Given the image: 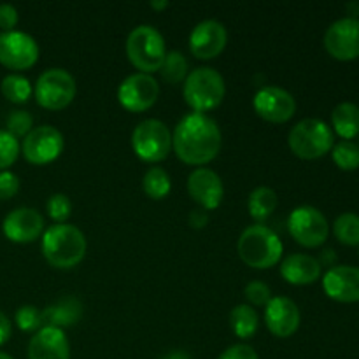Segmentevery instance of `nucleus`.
I'll list each match as a JSON object with an SVG mask.
<instances>
[{
    "label": "nucleus",
    "instance_id": "1",
    "mask_svg": "<svg viewBox=\"0 0 359 359\" xmlns=\"http://www.w3.org/2000/svg\"><path fill=\"white\" fill-rule=\"evenodd\" d=\"M172 147L181 161L188 165H205L221 149L219 126L209 116L191 112L177 123L172 135Z\"/></svg>",
    "mask_w": 359,
    "mask_h": 359
},
{
    "label": "nucleus",
    "instance_id": "2",
    "mask_svg": "<svg viewBox=\"0 0 359 359\" xmlns=\"http://www.w3.org/2000/svg\"><path fill=\"white\" fill-rule=\"evenodd\" d=\"M42 252L55 269H74L86 255V238L83 231L72 224H53L44 231Z\"/></svg>",
    "mask_w": 359,
    "mask_h": 359
},
{
    "label": "nucleus",
    "instance_id": "3",
    "mask_svg": "<svg viewBox=\"0 0 359 359\" xmlns=\"http://www.w3.org/2000/svg\"><path fill=\"white\" fill-rule=\"evenodd\" d=\"M237 251L248 266L266 270L279 263L284 248L276 231H272L265 224H252L242 231Z\"/></svg>",
    "mask_w": 359,
    "mask_h": 359
},
{
    "label": "nucleus",
    "instance_id": "4",
    "mask_svg": "<svg viewBox=\"0 0 359 359\" xmlns=\"http://www.w3.org/2000/svg\"><path fill=\"white\" fill-rule=\"evenodd\" d=\"M126 55L133 67L142 70V74L158 72L163 63L167 49L160 32L149 25H140L130 32L126 39Z\"/></svg>",
    "mask_w": 359,
    "mask_h": 359
},
{
    "label": "nucleus",
    "instance_id": "5",
    "mask_svg": "<svg viewBox=\"0 0 359 359\" xmlns=\"http://www.w3.org/2000/svg\"><path fill=\"white\" fill-rule=\"evenodd\" d=\"M184 100L198 114L212 111L224 98V79L217 70L200 67L188 74L184 81Z\"/></svg>",
    "mask_w": 359,
    "mask_h": 359
},
{
    "label": "nucleus",
    "instance_id": "6",
    "mask_svg": "<svg viewBox=\"0 0 359 359\" xmlns=\"http://www.w3.org/2000/svg\"><path fill=\"white\" fill-rule=\"evenodd\" d=\"M291 151L302 160H316L333 147V132L321 119H304L290 132Z\"/></svg>",
    "mask_w": 359,
    "mask_h": 359
},
{
    "label": "nucleus",
    "instance_id": "7",
    "mask_svg": "<svg viewBox=\"0 0 359 359\" xmlns=\"http://www.w3.org/2000/svg\"><path fill=\"white\" fill-rule=\"evenodd\" d=\"M132 147L142 161L147 163L163 161L172 149L170 130L160 119H146L133 130Z\"/></svg>",
    "mask_w": 359,
    "mask_h": 359
},
{
    "label": "nucleus",
    "instance_id": "8",
    "mask_svg": "<svg viewBox=\"0 0 359 359\" xmlns=\"http://www.w3.org/2000/svg\"><path fill=\"white\" fill-rule=\"evenodd\" d=\"M76 91V81L67 70L49 69L35 83V100L49 111H62L72 104Z\"/></svg>",
    "mask_w": 359,
    "mask_h": 359
},
{
    "label": "nucleus",
    "instance_id": "9",
    "mask_svg": "<svg viewBox=\"0 0 359 359\" xmlns=\"http://www.w3.org/2000/svg\"><path fill=\"white\" fill-rule=\"evenodd\" d=\"M287 228L291 237L304 248H319L330 233L325 214L311 205L297 207L287 219Z\"/></svg>",
    "mask_w": 359,
    "mask_h": 359
},
{
    "label": "nucleus",
    "instance_id": "10",
    "mask_svg": "<svg viewBox=\"0 0 359 359\" xmlns=\"http://www.w3.org/2000/svg\"><path fill=\"white\" fill-rule=\"evenodd\" d=\"M65 140L63 135L53 126L44 125L32 128L21 144V153L25 160L34 165H46L55 161L62 154Z\"/></svg>",
    "mask_w": 359,
    "mask_h": 359
},
{
    "label": "nucleus",
    "instance_id": "11",
    "mask_svg": "<svg viewBox=\"0 0 359 359\" xmlns=\"http://www.w3.org/2000/svg\"><path fill=\"white\" fill-rule=\"evenodd\" d=\"M160 95L158 81L149 74H132L126 77L118 90V100L126 111L144 112L153 107Z\"/></svg>",
    "mask_w": 359,
    "mask_h": 359
},
{
    "label": "nucleus",
    "instance_id": "12",
    "mask_svg": "<svg viewBox=\"0 0 359 359\" xmlns=\"http://www.w3.org/2000/svg\"><path fill=\"white\" fill-rule=\"evenodd\" d=\"M39 60V46L23 32L0 34V63L11 70H27Z\"/></svg>",
    "mask_w": 359,
    "mask_h": 359
},
{
    "label": "nucleus",
    "instance_id": "13",
    "mask_svg": "<svg viewBox=\"0 0 359 359\" xmlns=\"http://www.w3.org/2000/svg\"><path fill=\"white\" fill-rule=\"evenodd\" d=\"M255 111L269 123H286L297 112V102L290 91L279 86H265L256 93Z\"/></svg>",
    "mask_w": 359,
    "mask_h": 359
},
{
    "label": "nucleus",
    "instance_id": "14",
    "mask_svg": "<svg viewBox=\"0 0 359 359\" xmlns=\"http://www.w3.org/2000/svg\"><path fill=\"white\" fill-rule=\"evenodd\" d=\"M325 48L333 58L354 60L359 56V20L342 18L326 30Z\"/></svg>",
    "mask_w": 359,
    "mask_h": 359
},
{
    "label": "nucleus",
    "instance_id": "15",
    "mask_svg": "<svg viewBox=\"0 0 359 359\" xmlns=\"http://www.w3.org/2000/svg\"><path fill=\"white\" fill-rule=\"evenodd\" d=\"M226 42V28L216 20L202 21L189 35V49L198 60H212L219 56Z\"/></svg>",
    "mask_w": 359,
    "mask_h": 359
},
{
    "label": "nucleus",
    "instance_id": "16",
    "mask_svg": "<svg viewBox=\"0 0 359 359\" xmlns=\"http://www.w3.org/2000/svg\"><path fill=\"white\" fill-rule=\"evenodd\" d=\"M4 235L18 244H28L41 237L44 230V217L30 207H20L9 212L2 224Z\"/></svg>",
    "mask_w": 359,
    "mask_h": 359
},
{
    "label": "nucleus",
    "instance_id": "17",
    "mask_svg": "<svg viewBox=\"0 0 359 359\" xmlns=\"http://www.w3.org/2000/svg\"><path fill=\"white\" fill-rule=\"evenodd\" d=\"M188 193L202 209L214 210L223 200V182L210 168H196L188 177Z\"/></svg>",
    "mask_w": 359,
    "mask_h": 359
},
{
    "label": "nucleus",
    "instance_id": "18",
    "mask_svg": "<svg viewBox=\"0 0 359 359\" xmlns=\"http://www.w3.org/2000/svg\"><path fill=\"white\" fill-rule=\"evenodd\" d=\"M265 323L270 333L279 339H287L300 326V311L297 304L286 297H276L266 304Z\"/></svg>",
    "mask_w": 359,
    "mask_h": 359
},
{
    "label": "nucleus",
    "instance_id": "19",
    "mask_svg": "<svg viewBox=\"0 0 359 359\" xmlns=\"http://www.w3.org/2000/svg\"><path fill=\"white\" fill-rule=\"evenodd\" d=\"M323 287L330 298L342 304L359 302V269L342 265L333 266L323 279Z\"/></svg>",
    "mask_w": 359,
    "mask_h": 359
},
{
    "label": "nucleus",
    "instance_id": "20",
    "mask_svg": "<svg viewBox=\"0 0 359 359\" xmlns=\"http://www.w3.org/2000/svg\"><path fill=\"white\" fill-rule=\"evenodd\" d=\"M28 359H70V346L63 330L42 326L28 344Z\"/></svg>",
    "mask_w": 359,
    "mask_h": 359
},
{
    "label": "nucleus",
    "instance_id": "21",
    "mask_svg": "<svg viewBox=\"0 0 359 359\" xmlns=\"http://www.w3.org/2000/svg\"><path fill=\"white\" fill-rule=\"evenodd\" d=\"M280 276L294 286L314 284L321 277V263L314 256L291 255L280 265Z\"/></svg>",
    "mask_w": 359,
    "mask_h": 359
},
{
    "label": "nucleus",
    "instance_id": "22",
    "mask_svg": "<svg viewBox=\"0 0 359 359\" xmlns=\"http://www.w3.org/2000/svg\"><path fill=\"white\" fill-rule=\"evenodd\" d=\"M81 316H83L81 302L74 297H63L42 311V326L58 330L69 328L79 321Z\"/></svg>",
    "mask_w": 359,
    "mask_h": 359
},
{
    "label": "nucleus",
    "instance_id": "23",
    "mask_svg": "<svg viewBox=\"0 0 359 359\" xmlns=\"http://www.w3.org/2000/svg\"><path fill=\"white\" fill-rule=\"evenodd\" d=\"M332 123L342 139H354L359 133V107L351 102L339 104L332 112Z\"/></svg>",
    "mask_w": 359,
    "mask_h": 359
},
{
    "label": "nucleus",
    "instance_id": "24",
    "mask_svg": "<svg viewBox=\"0 0 359 359\" xmlns=\"http://www.w3.org/2000/svg\"><path fill=\"white\" fill-rule=\"evenodd\" d=\"M248 207L252 219L262 223V221L269 219L273 210L277 209V193L273 189L265 188V186H259L249 195Z\"/></svg>",
    "mask_w": 359,
    "mask_h": 359
},
{
    "label": "nucleus",
    "instance_id": "25",
    "mask_svg": "<svg viewBox=\"0 0 359 359\" xmlns=\"http://www.w3.org/2000/svg\"><path fill=\"white\" fill-rule=\"evenodd\" d=\"M230 325L238 339H251L258 332V312L249 305H237L230 314Z\"/></svg>",
    "mask_w": 359,
    "mask_h": 359
},
{
    "label": "nucleus",
    "instance_id": "26",
    "mask_svg": "<svg viewBox=\"0 0 359 359\" xmlns=\"http://www.w3.org/2000/svg\"><path fill=\"white\" fill-rule=\"evenodd\" d=\"M158 72L161 74V77H163L167 83H182V81H186V77H188V60H186L184 55L179 51L167 53Z\"/></svg>",
    "mask_w": 359,
    "mask_h": 359
},
{
    "label": "nucleus",
    "instance_id": "27",
    "mask_svg": "<svg viewBox=\"0 0 359 359\" xmlns=\"http://www.w3.org/2000/svg\"><path fill=\"white\" fill-rule=\"evenodd\" d=\"M142 186H144V191H146V195L149 196V198L161 200L170 193V188H172L170 175L160 167L149 168V170L146 172V175H144Z\"/></svg>",
    "mask_w": 359,
    "mask_h": 359
},
{
    "label": "nucleus",
    "instance_id": "28",
    "mask_svg": "<svg viewBox=\"0 0 359 359\" xmlns=\"http://www.w3.org/2000/svg\"><path fill=\"white\" fill-rule=\"evenodd\" d=\"M0 90H2L4 97L13 102V104H25L32 95V84L27 77L11 74V76H6L2 79Z\"/></svg>",
    "mask_w": 359,
    "mask_h": 359
},
{
    "label": "nucleus",
    "instance_id": "29",
    "mask_svg": "<svg viewBox=\"0 0 359 359\" xmlns=\"http://www.w3.org/2000/svg\"><path fill=\"white\" fill-rule=\"evenodd\" d=\"M335 237L346 245H359V216L353 212H346L337 217L333 224Z\"/></svg>",
    "mask_w": 359,
    "mask_h": 359
},
{
    "label": "nucleus",
    "instance_id": "30",
    "mask_svg": "<svg viewBox=\"0 0 359 359\" xmlns=\"http://www.w3.org/2000/svg\"><path fill=\"white\" fill-rule=\"evenodd\" d=\"M333 161L342 170H356L359 167V146L353 140H340L333 146Z\"/></svg>",
    "mask_w": 359,
    "mask_h": 359
},
{
    "label": "nucleus",
    "instance_id": "31",
    "mask_svg": "<svg viewBox=\"0 0 359 359\" xmlns=\"http://www.w3.org/2000/svg\"><path fill=\"white\" fill-rule=\"evenodd\" d=\"M7 133L14 137V139H20V137H27L32 132V126H34V118L30 116V112L27 111H13L7 116Z\"/></svg>",
    "mask_w": 359,
    "mask_h": 359
},
{
    "label": "nucleus",
    "instance_id": "32",
    "mask_svg": "<svg viewBox=\"0 0 359 359\" xmlns=\"http://www.w3.org/2000/svg\"><path fill=\"white\" fill-rule=\"evenodd\" d=\"M16 325L23 332H39L42 328V312L34 305H23L16 312Z\"/></svg>",
    "mask_w": 359,
    "mask_h": 359
},
{
    "label": "nucleus",
    "instance_id": "33",
    "mask_svg": "<svg viewBox=\"0 0 359 359\" xmlns=\"http://www.w3.org/2000/svg\"><path fill=\"white\" fill-rule=\"evenodd\" d=\"M20 154V142L6 130H0V170L11 167Z\"/></svg>",
    "mask_w": 359,
    "mask_h": 359
},
{
    "label": "nucleus",
    "instance_id": "34",
    "mask_svg": "<svg viewBox=\"0 0 359 359\" xmlns=\"http://www.w3.org/2000/svg\"><path fill=\"white\" fill-rule=\"evenodd\" d=\"M46 207H48L49 217L55 219L58 224L69 219L70 212H72V203H70L69 196L63 195V193H56V195L49 196L48 205Z\"/></svg>",
    "mask_w": 359,
    "mask_h": 359
},
{
    "label": "nucleus",
    "instance_id": "35",
    "mask_svg": "<svg viewBox=\"0 0 359 359\" xmlns=\"http://www.w3.org/2000/svg\"><path fill=\"white\" fill-rule=\"evenodd\" d=\"M244 294L245 300H248L249 304L256 305V307H263V305L266 307V304L272 300V291H270V287L266 286L265 283H262V280H252V283H249L248 286H245Z\"/></svg>",
    "mask_w": 359,
    "mask_h": 359
},
{
    "label": "nucleus",
    "instance_id": "36",
    "mask_svg": "<svg viewBox=\"0 0 359 359\" xmlns=\"http://www.w3.org/2000/svg\"><path fill=\"white\" fill-rule=\"evenodd\" d=\"M20 191V179L13 172H0V200L13 198Z\"/></svg>",
    "mask_w": 359,
    "mask_h": 359
},
{
    "label": "nucleus",
    "instance_id": "37",
    "mask_svg": "<svg viewBox=\"0 0 359 359\" xmlns=\"http://www.w3.org/2000/svg\"><path fill=\"white\" fill-rule=\"evenodd\" d=\"M217 359H259L256 351L251 346L245 344H235V346L228 347L223 354Z\"/></svg>",
    "mask_w": 359,
    "mask_h": 359
},
{
    "label": "nucleus",
    "instance_id": "38",
    "mask_svg": "<svg viewBox=\"0 0 359 359\" xmlns=\"http://www.w3.org/2000/svg\"><path fill=\"white\" fill-rule=\"evenodd\" d=\"M18 25V11L11 4H2L0 6V28L4 32H13Z\"/></svg>",
    "mask_w": 359,
    "mask_h": 359
},
{
    "label": "nucleus",
    "instance_id": "39",
    "mask_svg": "<svg viewBox=\"0 0 359 359\" xmlns=\"http://www.w3.org/2000/svg\"><path fill=\"white\" fill-rule=\"evenodd\" d=\"M11 337V323L9 319H7V316L4 314V312H0V346H4V344L9 340Z\"/></svg>",
    "mask_w": 359,
    "mask_h": 359
},
{
    "label": "nucleus",
    "instance_id": "40",
    "mask_svg": "<svg viewBox=\"0 0 359 359\" xmlns=\"http://www.w3.org/2000/svg\"><path fill=\"white\" fill-rule=\"evenodd\" d=\"M189 219H191V226H196V228H202L203 224H207V216L202 212V210H195Z\"/></svg>",
    "mask_w": 359,
    "mask_h": 359
},
{
    "label": "nucleus",
    "instance_id": "41",
    "mask_svg": "<svg viewBox=\"0 0 359 359\" xmlns=\"http://www.w3.org/2000/svg\"><path fill=\"white\" fill-rule=\"evenodd\" d=\"M161 359H191V358H189L186 353H182V351H174V353L167 354V356Z\"/></svg>",
    "mask_w": 359,
    "mask_h": 359
},
{
    "label": "nucleus",
    "instance_id": "42",
    "mask_svg": "<svg viewBox=\"0 0 359 359\" xmlns=\"http://www.w3.org/2000/svg\"><path fill=\"white\" fill-rule=\"evenodd\" d=\"M151 7L153 9H165V7H168V2H165V0H161V2H151Z\"/></svg>",
    "mask_w": 359,
    "mask_h": 359
},
{
    "label": "nucleus",
    "instance_id": "43",
    "mask_svg": "<svg viewBox=\"0 0 359 359\" xmlns=\"http://www.w3.org/2000/svg\"><path fill=\"white\" fill-rule=\"evenodd\" d=\"M0 359H13V358H11L7 353H2V351H0Z\"/></svg>",
    "mask_w": 359,
    "mask_h": 359
}]
</instances>
